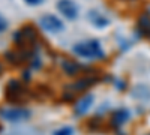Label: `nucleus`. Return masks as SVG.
<instances>
[{
    "label": "nucleus",
    "mask_w": 150,
    "mask_h": 135,
    "mask_svg": "<svg viewBox=\"0 0 150 135\" xmlns=\"http://www.w3.org/2000/svg\"><path fill=\"white\" fill-rule=\"evenodd\" d=\"M72 51L77 56H81L86 59H104V51L101 48V44L96 39H90V41L74 45Z\"/></svg>",
    "instance_id": "f257e3e1"
},
{
    "label": "nucleus",
    "mask_w": 150,
    "mask_h": 135,
    "mask_svg": "<svg viewBox=\"0 0 150 135\" xmlns=\"http://www.w3.org/2000/svg\"><path fill=\"white\" fill-rule=\"evenodd\" d=\"M41 26L45 32H50V33H60L65 30V24L59 17L53 15V14H45L41 17L39 20Z\"/></svg>",
    "instance_id": "f03ea898"
},
{
    "label": "nucleus",
    "mask_w": 150,
    "mask_h": 135,
    "mask_svg": "<svg viewBox=\"0 0 150 135\" xmlns=\"http://www.w3.org/2000/svg\"><path fill=\"white\" fill-rule=\"evenodd\" d=\"M5 96H6V99L9 102H20L23 98H24V90H23L21 83L17 81V80H11L6 84Z\"/></svg>",
    "instance_id": "7ed1b4c3"
},
{
    "label": "nucleus",
    "mask_w": 150,
    "mask_h": 135,
    "mask_svg": "<svg viewBox=\"0 0 150 135\" xmlns=\"http://www.w3.org/2000/svg\"><path fill=\"white\" fill-rule=\"evenodd\" d=\"M57 9L66 20L74 21L78 17V6L75 5L72 0H59L57 2Z\"/></svg>",
    "instance_id": "20e7f679"
},
{
    "label": "nucleus",
    "mask_w": 150,
    "mask_h": 135,
    "mask_svg": "<svg viewBox=\"0 0 150 135\" xmlns=\"http://www.w3.org/2000/svg\"><path fill=\"white\" fill-rule=\"evenodd\" d=\"M2 114L6 120L11 122H20V120H26L30 117V111L24 108H9V110H0Z\"/></svg>",
    "instance_id": "39448f33"
},
{
    "label": "nucleus",
    "mask_w": 150,
    "mask_h": 135,
    "mask_svg": "<svg viewBox=\"0 0 150 135\" xmlns=\"http://www.w3.org/2000/svg\"><path fill=\"white\" fill-rule=\"evenodd\" d=\"M93 101H95V98H93V95H92V93L84 95L83 99H80V102H78L77 105H75V113H77L78 116L86 114L87 111H89V108L92 107Z\"/></svg>",
    "instance_id": "423d86ee"
},
{
    "label": "nucleus",
    "mask_w": 150,
    "mask_h": 135,
    "mask_svg": "<svg viewBox=\"0 0 150 135\" xmlns=\"http://www.w3.org/2000/svg\"><path fill=\"white\" fill-rule=\"evenodd\" d=\"M96 81H98L96 78H92V77H84V78H81V80H77L74 84L68 86L66 89H71V90H75V92H83V90H86V89H89L90 86H93Z\"/></svg>",
    "instance_id": "0eeeda50"
},
{
    "label": "nucleus",
    "mask_w": 150,
    "mask_h": 135,
    "mask_svg": "<svg viewBox=\"0 0 150 135\" xmlns=\"http://www.w3.org/2000/svg\"><path fill=\"white\" fill-rule=\"evenodd\" d=\"M89 20L96 27H107L110 24V20L105 15H102L101 12H98V11H90L89 12Z\"/></svg>",
    "instance_id": "6e6552de"
},
{
    "label": "nucleus",
    "mask_w": 150,
    "mask_h": 135,
    "mask_svg": "<svg viewBox=\"0 0 150 135\" xmlns=\"http://www.w3.org/2000/svg\"><path fill=\"white\" fill-rule=\"evenodd\" d=\"M128 119H129V113L126 111V110H120V111H116V113H114L111 122H112V125H114V126H120V125H123Z\"/></svg>",
    "instance_id": "1a4fd4ad"
},
{
    "label": "nucleus",
    "mask_w": 150,
    "mask_h": 135,
    "mask_svg": "<svg viewBox=\"0 0 150 135\" xmlns=\"http://www.w3.org/2000/svg\"><path fill=\"white\" fill-rule=\"evenodd\" d=\"M62 66H63V71L68 74V75H77V74L80 72V66L77 63H74V62L65 60V62L62 63Z\"/></svg>",
    "instance_id": "9d476101"
},
{
    "label": "nucleus",
    "mask_w": 150,
    "mask_h": 135,
    "mask_svg": "<svg viewBox=\"0 0 150 135\" xmlns=\"http://www.w3.org/2000/svg\"><path fill=\"white\" fill-rule=\"evenodd\" d=\"M74 134V129L71 126H65V128H60L59 131L54 132V135H72Z\"/></svg>",
    "instance_id": "9b49d317"
},
{
    "label": "nucleus",
    "mask_w": 150,
    "mask_h": 135,
    "mask_svg": "<svg viewBox=\"0 0 150 135\" xmlns=\"http://www.w3.org/2000/svg\"><path fill=\"white\" fill-rule=\"evenodd\" d=\"M8 29V21L5 20V17L0 14V33H3Z\"/></svg>",
    "instance_id": "f8f14e48"
},
{
    "label": "nucleus",
    "mask_w": 150,
    "mask_h": 135,
    "mask_svg": "<svg viewBox=\"0 0 150 135\" xmlns=\"http://www.w3.org/2000/svg\"><path fill=\"white\" fill-rule=\"evenodd\" d=\"M26 3H29V5H32V6H36V5H41L44 0H24Z\"/></svg>",
    "instance_id": "ddd939ff"
},
{
    "label": "nucleus",
    "mask_w": 150,
    "mask_h": 135,
    "mask_svg": "<svg viewBox=\"0 0 150 135\" xmlns=\"http://www.w3.org/2000/svg\"><path fill=\"white\" fill-rule=\"evenodd\" d=\"M0 72H2V66H0Z\"/></svg>",
    "instance_id": "4468645a"
},
{
    "label": "nucleus",
    "mask_w": 150,
    "mask_h": 135,
    "mask_svg": "<svg viewBox=\"0 0 150 135\" xmlns=\"http://www.w3.org/2000/svg\"><path fill=\"white\" fill-rule=\"evenodd\" d=\"M149 135H150V134H149Z\"/></svg>",
    "instance_id": "2eb2a0df"
}]
</instances>
